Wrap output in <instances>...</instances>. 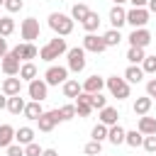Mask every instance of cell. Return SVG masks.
I'll use <instances>...</instances> for the list:
<instances>
[{
	"label": "cell",
	"mask_w": 156,
	"mask_h": 156,
	"mask_svg": "<svg viewBox=\"0 0 156 156\" xmlns=\"http://www.w3.org/2000/svg\"><path fill=\"white\" fill-rule=\"evenodd\" d=\"M63 54H68V44H66V39H63V37H54V39H49V41L39 49V58H41V61H46V63L56 61V58H58V56H63Z\"/></svg>",
	"instance_id": "obj_1"
},
{
	"label": "cell",
	"mask_w": 156,
	"mask_h": 156,
	"mask_svg": "<svg viewBox=\"0 0 156 156\" xmlns=\"http://www.w3.org/2000/svg\"><path fill=\"white\" fill-rule=\"evenodd\" d=\"M73 24L76 22L71 20V15H63V12H51L49 15V27L56 37H68L73 32Z\"/></svg>",
	"instance_id": "obj_2"
},
{
	"label": "cell",
	"mask_w": 156,
	"mask_h": 156,
	"mask_svg": "<svg viewBox=\"0 0 156 156\" xmlns=\"http://www.w3.org/2000/svg\"><path fill=\"white\" fill-rule=\"evenodd\" d=\"M105 88H107L110 95L117 98V100H127V98H129V83L124 80V76H122V78H119V76L105 78Z\"/></svg>",
	"instance_id": "obj_3"
},
{
	"label": "cell",
	"mask_w": 156,
	"mask_h": 156,
	"mask_svg": "<svg viewBox=\"0 0 156 156\" xmlns=\"http://www.w3.org/2000/svg\"><path fill=\"white\" fill-rule=\"evenodd\" d=\"M66 58H68V71H73V73L85 71L88 58H85V49H83V46H71L68 54H66Z\"/></svg>",
	"instance_id": "obj_4"
},
{
	"label": "cell",
	"mask_w": 156,
	"mask_h": 156,
	"mask_svg": "<svg viewBox=\"0 0 156 156\" xmlns=\"http://www.w3.org/2000/svg\"><path fill=\"white\" fill-rule=\"evenodd\" d=\"M149 7H132L127 10V24H132V29H141L149 24Z\"/></svg>",
	"instance_id": "obj_5"
},
{
	"label": "cell",
	"mask_w": 156,
	"mask_h": 156,
	"mask_svg": "<svg viewBox=\"0 0 156 156\" xmlns=\"http://www.w3.org/2000/svg\"><path fill=\"white\" fill-rule=\"evenodd\" d=\"M39 32H41V27H39V20L37 17H27V20H22V24H20V34H22V39L24 41H34V39H39Z\"/></svg>",
	"instance_id": "obj_6"
},
{
	"label": "cell",
	"mask_w": 156,
	"mask_h": 156,
	"mask_svg": "<svg viewBox=\"0 0 156 156\" xmlns=\"http://www.w3.org/2000/svg\"><path fill=\"white\" fill-rule=\"evenodd\" d=\"M46 85H63L68 80V66H49L44 73Z\"/></svg>",
	"instance_id": "obj_7"
},
{
	"label": "cell",
	"mask_w": 156,
	"mask_h": 156,
	"mask_svg": "<svg viewBox=\"0 0 156 156\" xmlns=\"http://www.w3.org/2000/svg\"><path fill=\"white\" fill-rule=\"evenodd\" d=\"M27 93H29V98H32V100L44 102V100L49 98V85H46V80H44V78H34V80L27 85Z\"/></svg>",
	"instance_id": "obj_8"
},
{
	"label": "cell",
	"mask_w": 156,
	"mask_h": 156,
	"mask_svg": "<svg viewBox=\"0 0 156 156\" xmlns=\"http://www.w3.org/2000/svg\"><path fill=\"white\" fill-rule=\"evenodd\" d=\"M58 122H63L61 115H58V107H56V110H44V115L37 119L39 132H54V127H56Z\"/></svg>",
	"instance_id": "obj_9"
},
{
	"label": "cell",
	"mask_w": 156,
	"mask_h": 156,
	"mask_svg": "<svg viewBox=\"0 0 156 156\" xmlns=\"http://www.w3.org/2000/svg\"><path fill=\"white\" fill-rule=\"evenodd\" d=\"M127 39H129V46L146 49V46L151 44V32H149L146 27H141V29H132V34H129Z\"/></svg>",
	"instance_id": "obj_10"
},
{
	"label": "cell",
	"mask_w": 156,
	"mask_h": 156,
	"mask_svg": "<svg viewBox=\"0 0 156 156\" xmlns=\"http://www.w3.org/2000/svg\"><path fill=\"white\" fill-rule=\"evenodd\" d=\"M83 49L90 51V54H102L107 49V44L102 39V34H85L83 37Z\"/></svg>",
	"instance_id": "obj_11"
},
{
	"label": "cell",
	"mask_w": 156,
	"mask_h": 156,
	"mask_svg": "<svg viewBox=\"0 0 156 156\" xmlns=\"http://www.w3.org/2000/svg\"><path fill=\"white\" fill-rule=\"evenodd\" d=\"M12 54L20 58V61H32V58H37L39 56V49L34 46V44H29V41H22V44H17L15 49H12Z\"/></svg>",
	"instance_id": "obj_12"
},
{
	"label": "cell",
	"mask_w": 156,
	"mask_h": 156,
	"mask_svg": "<svg viewBox=\"0 0 156 156\" xmlns=\"http://www.w3.org/2000/svg\"><path fill=\"white\" fill-rule=\"evenodd\" d=\"M0 68H2V73L10 78V76H20V68H22V63H20V58L10 51L7 56H2L0 58Z\"/></svg>",
	"instance_id": "obj_13"
},
{
	"label": "cell",
	"mask_w": 156,
	"mask_h": 156,
	"mask_svg": "<svg viewBox=\"0 0 156 156\" xmlns=\"http://www.w3.org/2000/svg\"><path fill=\"white\" fill-rule=\"evenodd\" d=\"M107 20H110L112 29H119L122 24H127V10H124L122 5H112V10H110Z\"/></svg>",
	"instance_id": "obj_14"
},
{
	"label": "cell",
	"mask_w": 156,
	"mask_h": 156,
	"mask_svg": "<svg viewBox=\"0 0 156 156\" xmlns=\"http://www.w3.org/2000/svg\"><path fill=\"white\" fill-rule=\"evenodd\" d=\"M0 90H2L7 98H12V95H20V93H22V78H20V76H10V78H5Z\"/></svg>",
	"instance_id": "obj_15"
},
{
	"label": "cell",
	"mask_w": 156,
	"mask_h": 156,
	"mask_svg": "<svg viewBox=\"0 0 156 156\" xmlns=\"http://www.w3.org/2000/svg\"><path fill=\"white\" fill-rule=\"evenodd\" d=\"M102 88H105V78L102 76H88L85 80H83V93H90V95H95V93H102Z\"/></svg>",
	"instance_id": "obj_16"
},
{
	"label": "cell",
	"mask_w": 156,
	"mask_h": 156,
	"mask_svg": "<svg viewBox=\"0 0 156 156\" xmlns=\"http://www.w3.org/2000/svg\"><path fill=\"white\" fill-rule=\"evenodd\" d=\"M151 105H154V100H151L149 95H141V98H136V100H134L132 110H134V115H136V117H144V115H149Z\"/></svg>",
	"instance_id": "obj_17"
},
{
	"label": "cell",
	"mask_w": 156,
	"mask_h": 156,
	"mask_svg": "<svg viewBox=\"0 0 156 156\" xmlns=\"http://www.w3.org/2000/svg\"><path fill=\"white\" fill-rule=\"evenodd\" d=\"M61 90H63V98H78V95L83 93V83H78L76 78H68V80L61 85Z\"/></svg>",
	"instance_id": "obj_18"
},
{
	"label": "cell",
	"mask_w": 156,
	"mask_h": 156,
	"mask_svg": "<svg viewBox=\"0 0 156 156\" xmlns=\"http://www.w3.org/2000/svg\"><path fill=\"white\" fill-rule=\"evenodd\" d=\"M98 117H100V122H102V124L115 127V124H117V119H119V112H117V107H110V105H107V107H102V110H100V115H98Z\"/></svg>",
	"instance_id": "obj_19"
},
{
	"label": "cell",
	"mask_w": 156,
	"mask_h": 156,
	"mask_svg": "<svg viewBox=\"0 0 156 156\" xmlns=\"http://www.w3.org/2000/svg\"><path fill=\"white\" fill-rule=\"evenodd\" d=\"M136 129H139L144 136H151V134H156V117H149V115L139 117V124H136Z\"/></svg>",
	"instance_id": "obj_20"
},
{
	"label": "cell",
	"mask_w": 156,
	"mask_h": 156,
	"mask_svg": "<svg viewBox=\"0 0 156 156\" xmlns=\"http://www.w3.org/2000/svg\"><path fill=\"white\" fill-rule=\"evenodd\" d=\"M22 115H24L27 119H32V122H37V119H39V117L44 115V107H41V102H37V100H29Z\"/></svg>",
	"instance_id": "obj_21"
},
{
	"label": "cell",
	"mask_w": 156,
	"mask_h": 156,
	"mask_svg": "<svg viewBox=\"0 0 156 156\" xmlns=\"http://www.w3.org/2000/svg\"><path fill=\"white\" fill-rule=\"evenodd\" d=\"M15 127L12 124H0V149H7L15 141Z\"/></svg>",
	"instance_id": "obj_22"
},
{
	"label": "cell",
	"mask_w": 156,
	"mask_h": 156,
	"mask_svg": "<svg viewBox=\"0 0 156 156\" xmlns=\"http://www.w3.org/2000/svg\"><path fill=\"white\" fill-rule=\"evenodd\" d=\"M124 139H127V129H124V127H119V124L110 127V134H107V141H110V144L119 146V144H124Z\"/></svg>",
	"instance_id": "obj_23"
},
{
	"label": "cell",
	"mask_w": 156,
	"mask_h": 156,
	"mask_svg": "<svg viewBox=\"0 0 156 156\" xmlns=\"http://www.w3.org/2000/svg\"><path fill=\"white\" fill-rule=\"evenodd\" d=\"M24 107H27L24 98H20V95L7 98V112H10V115H22V112H24Z\"/></svg>",
	"instance_id": "obj_24"
},
{
	"label": "cell",
	"mask_w": 156,
	"mask_h": 156,
	"mask_svg": "<svg viewBox=\"0 0 156 156\" xmlns=\"http://www.w3.org/2000/svg\"><path fill=\"white\" fill-rule=\"evenodd\" d=\"M15 141L22 144V146L32 144V141H34V129H32V127H20V129L15 132Z\"/></svg>",
	"instance_id": "obj_25"
},
{
	"label": "cell",
	"mask_w": 156,
	"mask_h": 156,
	"mask_svg": "<svg viewBox=\"0 0 156 156\" xmlns=\"http://www.w3.org/2000/svg\"><path fill=\"white\" fill-rule=\"evenodd\" d=\"M80 24H83V29H85L88 34H95V32H98V27H100V15L90 10V15H88V17H85Z\"/></svg>",
	"instance_id": "obj_26"
},
{
	"label": "cell",
	"mask_w": 156,
	"mask_h": 156,
	"mask_svg": "<svg viewBox=\"0 0 156 156\" xmlns=\"http://www.w3.org/2000/svg\"><path fill=\"white\" fill-rule=\"evenodd\" d=\"M144 58H146V51H144V49L129 46V51H127V61H129V66H141Z\"/></svg>",
	"instance_id": "obj_27"
},
{
	"label": "cell",
	"mask_w": 156,
	"mask_h": 156,
	"mask_svg": "<svg viewBox=\"0 0 156 156\" xmlns=\"http://www.w3.org/2000/svg\"><path fill=\"white\" fill-rule=\"evenodd\" d=\"M144 76L146 73L141 71V66H127V71H124V80L127 83H141Z\"/></svg>",
	"instance_id": "obj_28"
},
{
	"label": "cell",
	"mask_w": 156,
	"mask_h": 156,
	"mask_svg": "<svg viewBox=\"0 0 156 156\" xmlns=\"http://www.w3.org/2000/svg\"><path fill=\"white\" fill-rule=\"evenodd\" d=\"M107 134H110V127L102 124V122H98V124L90 129V139H93V141H100V144L107 139Z\"/></svg>",
	"instance_id": "obj_29"
},
{
	"label": "cell",
	"mask_w": 156,
	"mask_h": 156,
	"mask_svg": "<svg viewBox=\"0 0 156 156\" xmlns=\"http://www.w3.org/2000/svg\"><path fill=\"white\" fill-rule=\"evenodd\" d=\"M88 15H90V7H88V5H83V2H76V5L71 7V20H73V22H76V20H78V22H83Z\"/></svg>",
	"instance_id": "obj_30"
},
{
	"label": "cell",
	"mask_w": 156,
	"mask_h": 156,
	"mask_svg": "<svg viewBox=\"0 0 156 156\" xmlns=\"http://www.w3.org/2000/svg\"><path fill=\"white\" fill-rule=\"evenodd\" d=\"M102 39H105V44H107V49H110V46H119V41H122L124 37L119 34V29H112V27H110V29L102 34Z\"/></svg>",
	"instance_id": "obj_31"
},
{
	"label": "cell",
	"mask_w": 156,
	"mask_h": 156,
	"mask_svg": "<svg viewBox=\"0 0 156 156\" xmlns=\"http://www.w3.org/2000/svg\"><path fill=\"white\" fill-rule=\"evenodd\" d=\"M20 78H22V80H27V83H32V80L37 78V66H34L32 61L22 63V68H20Z\"/></svg>",
	"instance_id": "obj_32"
},
{
	"label": "cell",
	"mask_w": 156,
	"mask_h": 156,
	"mask_svg": "<svg viewBox=\"0 0 156 156\" xmlns=\"http://www.w3.org/2000/svg\"><path fill=\"white\" fill-rule=\"evenodd\" d=\"M12 32H15V20H12L10 15H2V17H0V37L7 39Z\"/></svg>",
	"instance_id": "obj_33"
},
{
	"label": "cell",
	"mask_w": 156,
	"mask_h": 156,
	"mask_svg": "<svg viewBox=\"0 0 156 156\" xmlns=\"http://www.w3.org/2000/svg\"><path fill=\"white\" fill-rule=\"evenodd\" d=\"M124 144H127V146H132V149H136V146H141V144H144V134H141L139 129H132V132H127Z\"/></svg>",
	"instance_id": "obj_34"
},
{
	"label": "cell",
	"mask_w": 156,
	"mask_h": 156,
	"mask_svg": "<svg viewBox=\"0 0 156 156\" xmlns=\"http://www.w3.org/2000/svg\"><path fill=\"white\" fill-rule=\"evenodd\" d=\"M58 115H61V119H63V122H71L73 117H78L76 105H61V107H58Z\"/></svg>",
	"instance_id": "obj_35"
},
{
	"label": "cell",
	"mask_w": 156,
	"mask_h": 156,
	"mask_svg": "<svg viewBox=\"0 0 156 156\" xmlns=\"http://www.w3.org/2000/svg\"><path fill=\"white\" fill-rule=\"evenodd\" d=\"M100 151H102V144H100V141H93V139L83 146V154H85V156H100Z\"/></svg>",
	"instance_id": "obj_36"
},
{
	"label": "cell",
	"mask_w": 156,
	"mask_h": 156,
	"mask_svg": "<svg viewBox=\"0 0 156 156\" xmlns=\"http://www.w3.org/2000/svg\"><path fill=\"white\" fill-rule=\"evenodd\" d=\"M141 71L144 73H156V56H146L141 61Z\"/></svg>",
	"instance_id": "obj_37"
},
{
	"label": "cell",
	"mask_w": 156,
	"mask_h": 156,
	"mask_svg": "<svg viewBox=\"0 0 156 156\" xmlns=\"http://www.w3.org/2000/svg\"><path fill=\"white\" fill-rule=\"evenodd\" d=\"M2 7L12 15V12H20V10L24 7V0H5V5H2Z\"/></svg>",
	"instance_id": "obj_38"
},
{
	"label": "cell",
	"mask_w": 156,
	"mask_h": 156,
	"mask_svg": "<svg viewBox=\"0 0 156 156\" xmlns=\"http://www.w3.org/2000/svg\"><path fill=\"white\" fill-rule=\"evenodd\" d=\"M102 107H107V98H105L102 93H95V95H93V110L100 112Z\"/></svg>",
	"instance_id": "obj_39"
},
{
	"label": "cell",
	"mask_w": 156,
	"mask_h": 156,
	"mask_svg": "<svg viewBox=\"0 0 156 156\" xmlns=\"http://www.w3.org/2000/svg\"><path fill=\"white\" fill-rule=\"evenodd\" d=\"M41 154H44V149H41L37 141H32V144L24 146V156H41Z\"/></svg>",
	"instance_id": "obj_40"
},
{
	"label": "cell",
	"mask_w": 156,
	"mask_h": 156,
	"mask_svg": "<svg viewBox=\"0 0 156 156\" xmlns=\"http://www.w3.org/2000/svg\"><path fill=\"white\" fill-rule=\"evenodd\" d=\"M144 151L146 154H156V134H151V136H144Z\"/></svg>",
	"instance_id": "obj_41"
},
{
	"label": "cell",
	"mask_w": 156,
	"mask_h": 156,
	"mask_svg": "<svg viewBox=\"0 0 156 156\" xmlns=\"http://www.w3.org/2000/svg\"><path fill=\"white\" fill-rule=\"evenodd\" d=\"M5 151H7V156H24V146L22 144H10Z\"/></svg>",
	"instance_id": "obj_42"
},
{
	"label": "cell",
	"mask_w": 156,
	"mask_h": 156,
	"mask_svg": "<svg viewBox=\"0 0 156 156\" xmlns=\"http://www.w3.org/2000/svg\"><path fill=\"white\" fill-rule=\"evenodd\" d=\"M146 95H149L151 100L156 98V78H149V80H146Z\"/></svg>",
	"instance_id": "obj_43"
},
{
	"label": "cell",
	"mask_w": 156,
	"mask_h": 156,
	"mask_svg": "<svg viewBox=\"0 0 156 156\" xmlns=\"http://www.w3.org/2000/svg\"><path fill=\"white\" fill-rule=\"evenodd\" d=\"M7 54H10V46H7V39H5V37H0V58H2V56H7Z\"/></svg>",
	"instance_id": "obj_44"
},
{
	"label": "cell",
	"mask_w": 156,
	"mask_h": 156,
	"mask_svg": "<svg viewBox=\"0 0 156 156\" xmlns=\"http://www.w3.org/2000/svg\"><path fill=\"white\" fill-rule=\"evenodd\" d=\"M132 7H149V0H129Z\"/></svg>",
	"instance_id": "obj_45"
},
{
	"label": "cell",
	"mask_w": 156,
	"mask_h": 156,
	"mask_svg": "<svg viewBox=\"0 0 156 156\" xmlns=\"http://www.w3.org/2000/svg\"><path fill=\"white\" fill-rule=\"evenodd\" d=\"M0 110H7V95L0 90Z\"/></svg>",
	"instance_id": "obj_46"
},
{
	"label": "cell",
	"mask_w": 156,
	"mask_h": 156,
	"mask_svg": "<svg viewBox=\"0 0 156 156\" xmlns=\"http://www.w3.org/2000/svg\"><path fill=\"white\" fill-rule=\"evenodd\" d=\"M41 156H58V151H56V149H44Z\"/></svg>",
	"instance_id": "obj_47"
},
{
	"label": "cell",
	"mask_w": 156,
	"mask_h": 156,
	"mask_svg": "<svg viewBox=\"0 0 156 156\" xmlns=\"http://www.w3.org/2000/svg\"><path fill=\"white\" fill-rule=\"evenodd\" d=\"M149 12H154V15H156V0H149Z\"/></svg>",
	"instance_id": "obj_48"
},
{
	"label": "cell",
	"mask_w": 156,
	"mask_h": 156,
	"mask_svg": "<svg viewBox=\"0 0 156 156\" xmlns=\"http://www.w3.org/2000/svg\"><path fill=\"white\" fill-rule=\"evenodd\" d=\"M124 2H129V0H115V5H124Z\"/></svg>",
	"instance_id": "obj_49"
},
{
	"label": "cell",
	"mask_w": 156,
	"mask_h": 156,
	"mask_svg": "<svg viewBox=\"0 0 156 156\" xmlns=\"http://www.w3.org/2000/svg\"><path fill=\"white\" fill-rule=\"evenodd\" d=\"M0 5H5V0H0Z\"/></svg>",
	"instance_id": "obj_50"
},
{
	"label": "cell",
	"mask_w": 156,
	"mask_h": 156,
	"mask_svg": "<svg viewBox=\"0 0 156 156\" xmlns=\"http://www.w3.org/2000/svg\"><path fill=\"white\" fill-rule=\"evenodd\" d=\"M0 17H2V15H0Z\"/></svg>",
	"instance_id": "obj_51"
}]
</instances>
